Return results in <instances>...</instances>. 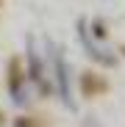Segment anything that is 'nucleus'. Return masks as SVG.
Returning a JSON list of instances; mask_svg holds the SVG:
<instances>
[{
    "instance_id": "nucleus-1",
    "label": "nucleus",
    "mask_w": 125,
    "mask_h": 127,
    "mask_svg": "<svg viewBox=\"0 0 125 127\" xmlns=\"http://www.w3.org/2000/svg\"><path fill=\"white\" fill-rule=\"evenodd\" d=\"M86 127H97V124H95V122H86Z\"/></svg>"
}]
</instances>
